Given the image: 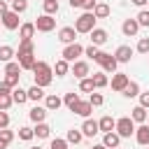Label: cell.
<instances>
[{
	"instance_id": "27",
	"label": "cell",
	"mask_w": 149,
	"mask_h": 149,
	"mask_svg": "<svg viewBox=\"0 0 149 149\" xmlns=\"http://www.w3.org/2000/svg\"><path fill=\"white\" fill-rule=\"evenodd\" d=\"M42 98H47L44 88H42V86H37V84H33V86L28 88V100H42Z\"/></svg>"
},
{
	"instance_id": "51",
	"label": "cell",
	"mask_w": 149,
	"mask_h": 149,
	"mask_svg": "<svg viewBox=\"0 0 149 149\" xmlns=\"http://www.w3.org/2000/svg\"><path fill=\"white\" fill-rule=\"evenodd\" d=\"M12 91H14V88H9L5 81H0V95H5V93H12Z\"/></svg>"
},
{
	"instance_id": "54",
	"label": "cell",
	"mask_w": 149,
	"mask_h": 149,
	"mask_svg": "<svg viewBox=\"0 0 149 149\" xmlns=\"http://www.w3.org/2000/svg\"><path fill=\"white\" fill-rule=\"evenodd\" d=\"M93 149H107L105 144H93Z\"/></svg>"
},
{
	"instance_id": "13",
	"label": "cell",
	"mask_w": 149,
	"mask_h": 149,
	"mask_svg": "<svg viewBox=\"0 0 149 149\" xmlns=\"http://www.w3.org/2000/svg\"><path fill=\"white\" fill-rule=\"evenodd\" d=\"M137 30H140L137 19H126V21L121 23V33H123L126 37H135V35H137Z\"/></svg>"
},
{
	"instance_id": "19",
	"label": "cell",
	"mask_w": 149,
	"mask_h": 149,
	"mask_svg": "<svg viewBox=\"0 0 149 149\" xmlns=\"http://www.w3.org/2000/svg\"><path fill=\"white\" fill-rule=\"evenodd\" d=\"M47 107H40V105H35L30 112H28V116H30V121H35V123H42L44 119H47Z\"/></svg>"
},
{
	"instance_id": "40",
	"label": "cell",
	"mask_w": 149,
	"mask_h": 149,
	"mask_svg": "<svg viewBox=\"0 0 149 149\" xmlns=\"http://www.w3.org/2000/svg\"><path fill=\"white\" fill-rule=\"evenodd\" d=\"M19 72H21L19 61H9V63H5V74H19Z\"/></svg>"
},
{
	"instance_id": "22",
	"label": "cell",
	"mask_w": 149,
	"mask_h": 149,
	"mask_svg": "<svg viewBox=\"0 0 149 149\" xmlns=\"http://www.w3.org/2000/svg\"><path fill=\"white\" fill-rule=\"evenodd\" d=\"M130 119H133L135 123H144V121H147V109H144L142 105H135V107L130 109Z\"/></svg>"
},
{
	"instance_id": "56",
	"label": "cell",
	"mask_w": 149,
	"mask_h": 149,
	"mask_svg": "<svg viewBox=\"0 0 149 149\" xmlns=\"http://www.w3.org/2000/svg\"><path fill=\"white\" fill-rule=\"evenodd\" d=\"M0 130H2V121H0Z\"/></svg>"
},
{
	"instance_id": "59",
	"label": "cell",
	"mask_w": 149,
	"mask_h": 149,
	"mask_svg": "<svg viewBox=\"0 0 149 149\" xmlns=\"http://www.w3.org/2000/svg\"><path fill=\"white\" fill-rule=\"evenodd\" d=\"M147 149H149V147H147Z\"/></svg>"
},
{
	"instance_id": "58",
	"label": "cell",
	"mask_w": 149,
	"mask_h": 149,
	"mask_svg": "<svg viewBox=\"0 0 149 149\" xmlns=\"http://www.w3.org/2000/svg\"><path fill=\"white\" fill-rule=\"evenodd\" d=\"M147 5H149V2H147Z\"/></svg>"
},
{
	"instance_id": "3",
	"label": "cell",
	"mask_w": 149,
	"mask_h": 149,
	"mask_svg": "<svg viewBox=\"0 0 149 149\" xmlns=\"http://www.w3.org/2000/svg\"><path fill=\"white\" fill-rule=\"evenodd\" d=\"M95 21H98V19H95L93 12H84V14L74 21V30H77V33H84V35H91V30L95 28Z\"/></svg>"
},
{
	"instance_id": "11",
	"label": "cell",
	"mask_w": 149,
	"mask_h": 149,
	"mask_svg": "<svg viewBox=\"0 0 149 149\" xmlns=\"http://www.w3.org/2000/svg\"><path fill=\"white\" fill-rule=\"evenodd\" d=\"M0 21H2V26H5L7 30H16V28H21L19 14H16V12H12V9H9V12H7V14H5V16L0 19Z\"/></svg>"
},
{
	"instance_id": "49",
	"label": "cell",
	"mask_w": 149,
	"mask_h": 149,
	"mask_svg": "<svg viewBox=\"0 0 149 149\" xmlns=\"http://www.w3.org/2000/svg\"><path fill=\"white\" fill-rule=\"evenodd\" d=\"M0 121H2V130H5V128L9 126V114H7V112H0Z\"/></svg>"
},
{
	"instance_id": "25",
	"label": "cell",
	"mask_w": 149,
	"mask_h": 149,
	"mask_svg": "<svg viewBox=\"0 0 149 149\" xmlns=\"http://www.w3.org/2000/svg\"><path fill=\"white\" fill-rule=\"evenodd\" d=\"M12 100H14V105H23V102L28 100V91L21 88V86H16V88L12 91Z\"/></svg>"
},
{
	"instance_id": "2",
	"label": "cell",
	"mask_w": 149,
	"mask_h": 149,
	"mask_svg": "<svg viewBox=\"0 0 149 149\" xmlns=\"http://www.w3.org/2000/svg\"><path fill=\"white\" fill-rule=\"evenodd\" d=\"M30 72H33V77H35V84L42 86V88H47V86L54 81V68H51L49 63H44V61H37Z\"/></svg>"
},
{
	"instance_id": "16",
	"label": "cell",
	"mask_w": 149,
	"mask_h": 149,
	"mask_svg": "<svg viewBox=\"0 0 149 149\" xmlns=\"http://www.w3.org/2000/svg\"><path fill=\"white\" fill-rule=\"evenodd\" d=\"M130 56H133V49H130L128 44H121V47H116V51H114L116 63H128V61H130Z\"/></svg>"
},
{
	"instance_id": "18",
	"label": "cell",
	"mask_w": 149,
	"mask_h": 149,
	"mask_svg": "<svg viewBox=\"0 0 149 149\" xmlns=\"http://www.w3.org/2000/svg\"><path fill=\"white\" fill-rule=\"evenodd\" d=\"M74 114H79V116H84V119H88L91 116V112H93V105L88 102V100H79L77 105H74V109H72Z\"/></svg>"
},
{
	"instance_id": "21",
	"label": "cell",
	"mask_w": 149,
	"mask_h": 149,
	"mask_svg": "<svg viewBox=\"0 0 149 149\" xmlns=\"http://www.w3.org/2000/svg\"><path fill=\"white\" fill-rule=\"evenodd\" d=\"M61 105H63V100H61L58 95H54V93H49V95L44 98V107H47L49 112H56V109H61Z\"/></svg>"
},
{
	"instance_id": "52",
	"label": "cell",
	"mask_w": 149,
	"mask_h": 149,
	"mask_svg": "<svg viewBox=\"0 0 149 149\" xmlns=\"http://www.w3.org/2000/svg\"><path fill=\"white\" fill-rule=\"evenodd\" d=\"M68 2H70V7H72V9H77V7H81V5H84V0H68Z\"/></svg>"
},
{
	"instance_id": "17",
	"label": "cell",
	"mask_w": 149,
	"mask_h": 149,
	"mask_svg": "<svg viewBox=\"0 0 149 149\" xmlns=\"http://www.w3.org/2000/svg\"><path fill=\"white\" fill-rule=\"evenodd\" d=\"M102 144H105L107 149H119V144H121V137H119V133H116V130H112V133H105V135H102Z\"/></svg>"
},
{
	"instance_id": "26",
	"label": "cell",
	"mask_w": 149,
	"mask_h": 149,
	"mask_svg": "<svg viewBox=\"0 0 149 149\" xmlns=\"http://www.w3.org/2000/svg\"><path fill=\"white\" fill-rule=\"evenodd\" d=\"M91 79H93V86H95V88H105V86L109 84V79H107L105 72H93Z\"/></svg>"
},
{
	"instance_id": "14",
	"label": "cell",
	"mask_w": 149,
	"mask_h": 149,
	"mask_svg": "<svg viewBox=\"0 0 149 149\" xmlns=\"http://www.w3.org/2000/svg\"><path fill=\"white\" fill-rule=\"evenodd\" d=\"M135 142L142 147H149V126L147 123H140L135 128Z\"/></svg>"
},
{
	"instance_id": "30",
	"label": "cell",
	"mask_w": 149,
	"mask_h": 149,
	"mask_svg": "<svg viewBox=\"0 0 149 149\" xmlns=\"http://www.w3.org/2000/svg\"><path fill=\"white\" fill-rule=\"evenodd\" d=\"M12 140H14V130H0V149H7L9 144H12Z\"/></svg>"
},
{
	"instance_id": "38",
	"label": "cell",
	"mask_w": 149,
	"mask_h": 149,
	"mask_svg": "<svg viewBox=\"0 0 149 149\" xmlns=\"http://www.w3.org/2000/svg\"><path fill=\"white\" fill-rule=\"evenodd\" d=\"M33 137H35V130H33V128H28V126H21V128H19V140L30 142Z\"/></svg>"
},
{
	"instance_id": "53",
	"label": "cell",
	"mask_w": 149,
	"mask_h": 149,
	"mask_svg": "<svg viewBox=\"0 0 149 149\" xmlns=\"http://www.w3.org/2000/svg\"><path fill=\"white\" fill-rule=\"evenodd\" d=\"M130 2H133V5H137V7H144L149 0H130Z\"/></svg>"
},
{
	"instance_id": "9",
	"label": "cell",
	"mask_w": 149,
	"mask_h": 149,
	"mask_svg": "<svg viewBox=\"0 0 149 149\" xmlns=\"http://www.w3.org/2000/svg\"><path fill=\"white\" fill-rule=\"evenodd\" d=\"M70 70H72V74H74L77 79H86V77L91 74V68H88L86 61H74V63L70 65Z\"/></svg>"
},
{
	"instance_id": "10",
	"label": "cell",
	"mask_w": 149,
	"mask_h": 149,
	"mask_svg": "<svg viewBox=\"0 0 149 149\" xmlns=\"http://www.w3.org/2000/svg\"><path fill=\"white\" fill-rule=\"evenodd\" d=\"M128 84H130V79H128L126 72H114V77H112V91L123 93V88H126Z\"/></svg>"
},
{
	"instance_id": "6",
	"label": "cell",
	"mask_w": 149,
	"mask_h": 149,
	"mask_svg": "<svg viewBox=\"0 0 149 149\" xmlns=\"http://www.w3.org/2000/svg\"><path fill=\"white\" fill-rule=\"evenodd\" d=\"M33 23H35V28H37L40 33H51V30L56 28V19H54V16H49V14H42V16H37Z\"/></svg>"
},
{
	"instance_id": "5",
	"label": "cell",
	"mask_w": 149,
	"mask_h": 149,
	"mask_svg": "<svg viewBox=\"0 0 149 149\" xmlns=\"http://www.w3.org/2000/svg\"><path fill=\"white\" fill-rule=\"evenodd\" d=\"M114 130L119 133V137H130V135H135V121L130 116H121V119H116Z\"/></svg>"
},
{
	"instance_id": "43",
	"label": "cell",
	"mask_w": 149,
	"mask_h": 149,
	"mask_svg": "<svg viewBox=\"0 0 149 149\" xmlns=\"http://www.w3.org/2000/svg\"><path fill=\"white\" fill-rule=\"evenodd\" d=\"M19 77H21V74H5L2 81H5L9 88H16V86H19Z\"/></svg>"
},
{
	"instance_id": "35",
	"label": "cell",
	"mask_w": 149,
	"mask_h": 149,
	"mask_svg": "<svg viewBox=\"0 0 149 149\" xmlns=\"http://www.w3.org/2000/svg\"><path fill=\"white\" fill-rule=\"evenodd\" d=\"M9 9L16 12V14H23V12L28 9V0H12V2H9Z\"/></svg>"
},
{
	"instance_id": "37",
	"label": "cell",
	"mask_w": 149,
	"mask_h": 149,
	"mask_svg": "<svg viewBox=\"0 0 149 149\" xmlns=\"http://www.w3.org/2000/svg\"><path fill=\"white\" fill-rule=\"evenodd\" d=\"M79 91H81V93H93V91H95V86H93V79H91V77H86V79H79Z\"/></svg>"
},
{
	"instance_id": "31",
	"label": "cell",
	"mask_w": 149,
	"mask_h": 149,
	"mask_svg": "<svg viewBox=\"0 0 149 149\" xmlns=\"http://www.w3.org/2000/svg\"><path fill=\"white\" fill-rule=\"evenodd\" d=\"M109 5H105V2H98L95 5V9H93V14H95V19H107L109 16Z\"/></svg>"
},
{
	"instance_id": "44",
	"label": "cell",
	"mask_w": 149,
	"mask_h": 149,
	"mask_svg": "<svg viewBox=\"0 0 149 149\" xmlns=\"http://www.w3.org/2000/svg\"><path fill=\"white\" fill-rule=\"evenodd\" d=\"M88 102H91L93 107H100V105L105 102V98H102V93H95V91H93V93L88 95Z\"/></svg>"
},
{
	"instance_id": "45",
	"label": "cell",
	"mask_w": 149,
	"mask_h": 149,
	"mask_svg": "<svg viewBox=\"0 0 149 149\" xmlns=\"http://www.w3.org/2000/svg\"><path fill=\"white\" fill-rule=\"evenodd\" d=\"M49 149H68V140L54 137V140H51V147H49Z\"/></svg>"
},
{
	"instance_id": "48",
	"label": "cell",
	"mask_w": 149,
	"mask_h": 149,
	"mask_svg": "<svg viewBox=\"0 0 149 149\" xmlns=\"http://www.w3.org/2000/svg\"><path fill=\"white\" fill-rule=\"evenodd\" d=\"M95 5H98L95 0H84V5H81V9H84V12H93V9H95Z\"/></svg>"
},
{
	"instance_id": "50",
	"label": "cell",
	"mask_w": 149,
	"mask_h": 149,
	"mask_svg": "<svg viewBox=\"0 0 149 149\" xmlns=\"http://www.w3.org/2000/svg\"><path fill=\"white\" fill-rule=\"evenodd\" d=\"M7 12H9V5H7V0H0V19H2Z\"/></svg>"
},
{
	"instance_id": "7",
	"label": "cell",
	"mask_w": 149,
	"mask_h": 149,
	"mask_svg": "<svg viewBox=\"0 0 149 149\" xmlns=\"http://www.w3.org/2000/svg\"><path fill=\"white\" fill-rule=\"evenodd\" d=\"M84 54V47L81 44H68L65 49H63V54H61V58H65L68 63H74V61H79V56Z\"/></svg>"
},
{
	"instance_id": "23",
	"label": "cell",
	"mask_w": 149,
	"mask_h": 149,
	"mask_svg": "<svg viewBox=\"0 0 149 149\" xmlns=\"http://www.w3.org/2000/svg\"><path fill=\"white\" fill-rule=\"evenodd\" d=\"M98 126H100V133H112V130L116 128V119H112V116H102V119L98 121Z\"/></svg>"
},
{
	"instance_id": "33",
	"label": "cell",
	"mask_w": 149,
	"mask_h": 149,
	"mask_svg": "<svg viewBox=\"0 0 149 149\" xmlns=\"http://www.w3.org/2000/svg\"><path fill=\"white\" fill-rule=\"evenodd\" d=\"M65 140H68V144H79V142L84 140V135H81V130H77V128H70Z\"/></svg>"
},
{
	"instance_id": "60",
	"label": "cell",
	"mask_w": 149,
	"mask_h": 149,
	"mask_svg": "<svg viewBox=\"0 0 149 149\" xmlns=\"http://www.w3.org/2000/svg\"><path fill=\"white\" fill-rule=\"evenodd\" d=\"M0 23H2V21H0Z\"/></svg>"
},
{
	"instance_id": "4",
	"label": "cell",
	"mask_w": 149,
	"mask_h": 149,
	"mask_svg": "<svg viewBox=\"0 0 149 149\" xmlns=\"http://www.w3.org/2000/svg\"><path fill=\"white\" fill-rule=\"evenodd\" d=\"M93 61H95V63L102 68V72H112V74L116 72V65H119V63H116L114 54H107V51H98V56H95Z\"/></svg>"
},
{
	"instance_id": "42",
	"label": "cell",
	"mask_w": 149,
	"mask_h": 149,
	"mask_svg": "<svg viewBox=\"0 0 149 149\" xmlns=\"http://www.w3.org/2000/svg\"><path fill=\"white\" fill-rule=\"evenodd\" d=\"M135 51H137V54H149V37H140Z\"/></svg>"
},
{
	"instance_id": "24",
	"label": "cell",
	"mask_w": 149,
	"mask_h": 149,
	"mask_svg": "<svg viewBox=\"0 0 149 149\" xmlns=\"http://www.w3.org/2000/svg\"><path fill=\"white\" fill-rule=\"evenodd\" d=\"M54 72H56V77H65V74L70 72V63H68L65 58H58L56 65H54Z\"/></svg>"
},
{
	"instance_id": "32",
	"label": "cell",
	"mask_w": 149,
	"mask_h": 149,
	"mask_svg": "<svg viewBox=\"0 0 149 149\" xmlns=\"http://www.w3.org/2000/svg\"><path fill=\"white\" fill-rule=\"evenodd\" d=\"M79 100H81V98H79V93H65V98H63V105H65V107L72 112V109H74V105H77Z\"/></svg>"
},
{
	"instance_id": "20",
	"label": "cell",
	"mask_w": 149,
	"mask_h": 149,
	"mask_svg": "<svg viewBox=\"0 0 149 149\" xmlns=\"http://www.w3.org/2000/svg\"><path fill=\"white\" fill-rule=\"evenodd\" d=\"M35 23L33 21H26V23H21V28H19V35H21V40H33V35H35Z\"/></svg>"
},
{
	"instance_id": "57",
	"label": "cell",
	"mask_w": 149,
	"mask_h": 149,
	"mask_svg": "<svg viewBox=\"0 0 149 149\" xmlns=\"http://www.w3.org/2000/svg\"><path fill=\"white\" fill-rule=\"evenodd\" d=\"M44 2H47V0H44Z\"/></svg>"
},
{
	"instance_id": "8",
	"label": "cell",
	"mask_w": 149,
	"mask_h": 149,
	"mask_svg": "<svg viewBox=\"0 0 149 149\" xmlns=\"http://www.w3.org/2000/svg\"><path fill=\"white\" fill-rule=\"evenodd\" d=\"M77 35H79V33L74 30V26H63V28L58 30V40H61L65 47H68V44H74V42H77Z\"/></svg>"
},
{
	"instance_id": "34",
	"label": "cell",
	"mask_w": 149,
	"mask_h": 149,
	"mask_svg": "<svg viewBox=\"0 0 149 149\" xmlns=\"http://www.w3.org/2000/svg\"><path fill=\"white\" fill-rule=\"evenodd\" d=\"M123 95H126V98H137V95H140V84H137V81H130V84L123 88Z\"/></svg>"
},
{
	"instance_id": "36",
	"label": "cell",
	"mask_w": 149,
	"mask_h": 149,
	"mask_svg": "<svg viewBox=\"0 0 149 149\" xmlns=\"http://www.w3.org/2000/svg\"><path fill=\"white\" fill-rule=\"evenodd\" d=\"M42 7H44V14H49V16L58 14V0H47V2H42Z\"/></svg>"
},
{
	"instance_id": "47",
	"label": "cell",
	"mask_w": 149,
	"mask_h": 149,
	"mask_svg": "<svg viewBox=\"0 0 149 149\" xmlns=\"http://www.w3.org/2000/svg\"><path fill=\"white\" fill-rule=\"evenodd\" d=\"M140 105L144 107V109H149V91H140Z\"/></svg>"
},
{
	"instance_id": "15",
	"label": "cell",
	"mask_w": 149,
	"mask_h": 149,
	"mask_svg": "<svg viewBox=\"0 0 149 149\" xmlns=\"http://www.w3.org/2000/svg\"><path fill=\"white\" fill-rule=\"evenodd\" d=\"M107 30L105 28H93L91 30V44H95V47H102L105 42H107Z\"/></svg>"
},
{
	"instance_id": "46",
	"label": "cell",
	"mask_w": 149,
	"mask_h": 149,
	"mask_svg": "<svg viewBox=\"0 0 149 149\" xmlns=\"http://www.w3.org/2000/svg\"><path fill=\"white\" fill-rule=\"evenodd\" d=\"M98 51H100V49H98V47H95V44H88V47H86V49H84V54H86V56H88V58H91V61H93V58H95V56H98Z\"/></svg>"
},
{
	"instance_id": "28",
	"label": "cell",
	"mask_w": 149,
	"mask_h": 149,
	"mask_svg": "<svg viewBox=\"0 0 149 149\" xmlns=\"http://www.w3.org/2000/svg\"><path fill=\"white\" fill-rule=\"evenodd\" d=\"M33 130H35V137H40V140H47V137L51 135V128H49L44 121H42V123H37Z\"/></svg>"
},
{
	"instance_id": "55",
	"label": "cell",
	"mask_w": 149,
	"mask_h": 149,
	"mask_svg": "<svg viewBox=\"0 0 149 149\" xmlns=\"http://www.w3.org/2000/svg\"><path fill=\"white\" fill-rule=\"evenodd\" d=\"M30 149H42V147H30Z\"/></svg>"
},
{
	"instance_id": "1",
	"label": "cell",
	"mask_w": 149,
	"mask_h": 149,
	"mask_svg": "<svg viewBox=\"0 0 149 149\" xmlns=\"http://www.w3.org/2000/svg\"><path fill=\"white\" fill-rule=\"evenodd\" d=\"M16 61L21 65V70H33L37 58H35V44L33 40H21L19 42V51H16Z\"/></svg>"
},
{
	"instance_id": "12",
	"label": "cell",
	"mask_w": 149,
	"mask_h": 149,
	"mask_svg": "<svg viewBox=\"0 0 149 149\" xmlns=\"http://www.w3.org/2000/svg\"><path fill=\"white\" fill-rule=\"evenodd\" d=\"M79 130H81L84 137H93V135L100 133V126H98V121H93V119H84V123H81Z\"/></svg>"
},
{
	"instance_id": "41",
	"label": "cell",
	"mask_w": 149,
	"mask_h": 149,
	"mask_svg": "<svg viewBox=\"0 0 149 149\" xmlns=\"http://www.w3.org/2000/svg\"><path fill=\"white\" fill-rule=\"evenodd\" d=\"M12 105H14V100H12V93H5V95H0V112H7Z\"/></svg>"
},
{
	"instance_id": "29",
	"label": "cell",
	"mask_w": 149,
	"mask_h": 149,
	"mask_svg": "<svg viewBox=\"0 0 149 149\" xmlns=\"http://www.w3.org/2000/svg\"><path fill=\"white\" fill-rule=\"evenodd\" d=\"M14 56H16V51H14L9 44H2V47H0V61H2V63H9Z\"/></svg>"
},
{
	"instance_id": "39",
	"label": "cell",
	"mask_w": 149,
	"mask_h": 149,
	"mask_svg": "<svg viewBox=\"0 0 149 149\" xmlns=\"http://www.w3.org/2000/svg\"><path fill=\"white\" fill-rule=\"evenodd\" d=\"M135 19H137V23H140V28H149V9H140Z\"/></svg>"
}]
</instances>
